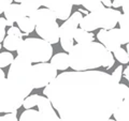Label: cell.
<instances>
[{"mask_svg": "<svg viewBox=\"0 0 129 121\" xmlns=\"http://www.w3.org/2000/svg\"><path fill=\"white\" fill-rule=\"evenodd\" d=\"M60 121H108L122 103L118 83L102 71H72L57 74L44 87Z\"/></svg>", "mask_w": 129, "mask_h": 121, "instance_id": "obj_1", "label": "cell"}, {"mask_svg": "<svg viewBox=\"0 0 129 121\" xmlns=\"http://www.w3.org/2000/svg\"><path fill=\"white\" fill-rule=\"evenodd\" d=\"M109 51L101 43H78L69 51V68L73 71H88L102 67Z\"/></svg>", "mask_w": 129, "mask_h": 121, "instance_id": "obj_2", "label": "cell"}, {"mask_svg": "<svg viewBox=\"0 0 129 121\" xmlns=\"http://www.w3.org/2000/svg\"><path fill=\"white\" fill-rule=\"evenodd\" d=\"M31 67L32 62H30L27 58L23 57V56L17 55V57H15L10 64L9 72L7 75V79L9 84L24 98L28 96L34 90Z\"/></svg>", "mask_w": 129, "mask_h": 121, "instance_id": "obj_3", "label": "cell"}, {"mask_svg": "<svg viewBox=\"0 0 129 121\" xmlns=\"http://www.w3.org/2000/svg\"><path fill=\"white\" fill-rule=\"evenodd\" d=\"M120 14L122 13L117 9H110L104 7L101 10H97L86 14L82 17L79 26L81 29L89 32L99 28L110 30L115 28Z\"/></svg>", "mask_w": 129, "mask_h": 121, "instance_id": "obj_4", "label": "cell"}, {"mask_svg": "<svg viewBox=\"0 0 129 121\" xmlns=\"http://www.w3.org/2000/svg\"><path fill=\"white\" fill-rule=\"evenodd\" d=\"M17 55L27 58L30 62H47L53 56L52 44L42 39L28 38L23 40L17 48Z\"/></svg>", "mask_w": 129, "mask_h": 121, "instance_id": "obj_5", "label": "cell"}, {"mask_svg": "<svg viewBox=\"0 0 129 121\" xmlns=\"http://www.w3.org/2000/svg\"><path fill=\"white\" fill-rule=\"evenodd\" d=\"M24 96L19 94L8 82L2 69H0V112H11L23 106Z\"/></svg>", "mask_w": 129, "mask_h": 121, "instance_id": "obj_6", "label": "cell"}, {"mask_svg": "<svg viewBox=\"0 0 129 121\" xmlns=\"http://www.w3.org/2000/svg\"><path fill=\"white\" fill-rule=\"evenodd\" d=\"M82 17V13L76 11L63 22L61 26H59V42L64 51H70L73 47V35Z\"/></svg>", "mask_w": 129, "mask_h": 121, "instance_id": "obj_7", "label": "cell"}, {"mask_svg": "<svg viewBox=\"0 0 129 121\" xmlns=\"http://www.w3.org/2000/svg\"><path fill=\"white\" fill-rule=\"evenodd\" d=\"M57 76V70L47 62H39L31 67V77L34 89L47 86Z\"/></svg>", "mask_w": 129, "mask_h": 121, "instance_id": "obj_8", "label": "cell"}, {"mask_svg": "<svg viewBox=\"0 0 129 121\" xmlns=\"http://www.w3.org/2000/svg\"><path fill=\"white\" fill-rule=\"evenodd\" d=\"M97 39L109 51H115L123 44H128L129 40L124 37L119 28H113L110 30L101 29L97 33Z\"/></svg>", "mask_w": 129, "mask_h": 121, "instance_id": "obj_9", "label": "cell"}, {"mask_svg": "<svg viewBox=\"0 0 129 121\" xmlns=\"http://www.w3.org/2000/svg\"><path fill=\"white\" fill-rule=\"evenodd\" d=\"M35 30L40 38L50 44H56L59 42V25L56 21L36 25Z\"/></svg>", "mask_w": 129, "mask_h": 121, "instance_id": "obj_10", "label": "cell"}, {"mask_svg": "<svg viewBox=\"0 0 129 121\" xmlns=\"http://www.w3.org/2000/svg\"><path fill=\"white\" fill-rule=\"evenodd\" d=\"M72 7L73 6L67 0H51L48 9L54 12L58 19L64 22L71 15Z\"/></svg>", "mask_w": 129, "mask_h": 121, "instance_id": "obj_11", "label": "cell"}, {"mask_svg": "<svg viewBox=\"0 0 129 121\" xmlns=\"http://www.w3.org/2000/svg\"><path fill=\"white\" fill-rule=\"evenodd\" d=\"M3 13H5V18L7 19V26H10V27L13 26V24L17 22L19 18L26 16L24 11L22 10L21 6L17 5V3H11V5H9L5 9Z\"/></svg>", "mask_w": 129, "mask_h": 121, "instance_id": "obj_12", "label": "cell"}, {"mask_svg": "<svg viewBox=\"0 0 129 121\" xmlns=\"http://www.w3.org/2000/svg\"><path fill=\"white\" fill-rule=\"evenodd\" d=\"M29 18L34 22L35 25H39V24H42V23L56 21L57 17H56V14L53 11L45 8V9H38L37 11H35L29 16Z\"/></svg>", "mask_w": 129, "mask_h": 121, "instance_id": "obj_13", "label": "cell"}, {"mask_svg": "<svg viewBox=\"0 0 129 121\" xmlns=\"http://www.w3.org/2000/svg\"><path fill=\"white\" fill-rule=\"evenodd\" d=\"M115 121H129V95L123 99L122 103L113 112Z\"/></svg>", "mask_w": 129, "mask_h": 121, "instance_id": "obj_14", "label": "cell"}, {"mask_svg": "<svg viewBox=\"0 0 129 121\" xmlns=\"http://www.w3.org/2000/svg\"><path fill=\"white\" fill-rule=\"evenodd\" d=\"M51 64L56 70L66 71L69 69V56L66 53H58L51 57Z\"/></svg>", "mask_w": 129, "mask_h": 121, "instance_id": "obj_15", "label": "cell"}, {"mask_svg": "<svg viewBox=\"0 0 129 121\" xmlns=\"http://www.w3.org/2000/svg\"><path fill=\"white\" fill-rule=\"evenodd\" d=\"M67 1H69L72 6H83L84 9L88 12H94L104 8L100 0H67Z\"/></svg>", "mask_w": 129, "mask_h": 121, "instance_id": "obj_16", "label": "cell"}, {"mask_svg": "<svg viewBox=\"0 0 129 121\" xmlns=\"http://www.w3.org/2000/svg\"><path fill=\"white\" fill-rule=\"evenodd\" d=\"M3 47L9 51H16L18 46L21 45V43L23 42V38H18L15 35H9L7 34V37L3 39Z\"/></svg>", "mask_w": 129, "mask_h": 121, "instance_id": "obj_17", "label": "cell"}, {"mask_svg": "<svg viewBox=\"0 0 129 121\" xmlns=\"http://www.w3.org/2000/svg\"><path fill=\"white\" fill-rule=\"evenodd\" d=\"M73 40L76 43H90V42H94L95 37L91 32L78 28L74 32Z\"/></svg>", "mask_w": 129, "mask_h": 121, "instance_id": "obj_18", "label": "cell"}, {"mask_svg": "<svg viewBox=\"0 0 129 121\" xmlns=\"http://www.w3.org/2000/svg\"><path fill=\"white\" fill-rule=\"evenodd\" d=\"M19 6L26 16H30L35 11H37L41 7L39 0H23Z\"/></svg>", "mask_w": 129, "mask_h": 121, "instance_id": "obj_19", "label": "cell"}, {"mask_svg": "<svg viewBox=\"0 0 129 121\" xmlns=\"http://www.w3.org/2000/svg\"><path fill=\"white\" fill-rule=\"evenodd\" d=\"M18 26V29L21 30L23 33H31L32 31L35 30V27L36 25L34 24V22L31 21L29 17H27V16H24V17L19 18L17 22H16Z\"/></svg>", "mask_w": 129, "mask_h": 121, "instance_id": "obj_20", "label": "cell"}, {"mask_svg": "<svg viewBox=\"0 0 129 121\" xmlns=\"http://www.w3.org/2000/svg\"><path fill=\"white\" fill-rule=\"evenodd\" d=\"M41 112L39 110L28 108V109H25V111L22 112L18 121H41Z\"/></svg>", "mask_w": 129, "mask_h": 121, "instance_id": "obj_21", "label": "cell"}, {"mask_svg": "<svg viewBox=\"0 0 129 121\" xmlns=\"http://www.w3.org/2000/svg\"><path fill=\"white\" fill-rule=\"evenodd\" d=\"M117 24H119V29L124 37L129 40V13L120 14Z\"/></svg>", "mask_w": 129, "mask_h": 121, "instance_id": "obj_22", "label": "cell"}, {"mask_svg": "<svg viewBox=\"0 0 129 121\" xmlns=\"http://www.w3.org/2000/svg\"><path fill=\"white\" fill-rule=\"evenodd\" d=\"M113 57L117 61H119L123 64H127L129 62V54L122 47H118L115 51H113Z\"/></svg>", "mask_w": 129, "mask_h": 121, "instance_id": "obj_23", "label": "cell"}, {"mask_svg": "<svg viewBox=\"0 0 129 121\" xmlns=\"http://www.w3.org/2000/svg\"><path fill=\"white\" fill-rule=\"evenodd\" d=\"M40 99L39 94H32V95H28L26 96L23 101V106L25 109H28V108H32L35 106H37L38 101Z\"/></svg>", "mask_w": 129, "mask_h": 121, "instance_id": "obj_24", "label": "cell"}, {"mask_svg": "<svg viewBox=\"0 0 129 121\" xmlns=\"http://www.w3.org/2000/svg\"><path fill=\"white\" fill-rule=\"evenodd\" d=\"M13 55H12L10 51H3V53H0V69L6 68L8 66H10L13 61Z\"/></svg>", "mask_w": 129, "mask_h": 121, "instance_id": "obj_25", "label": "cell"}, {"mask_svg": "<svg viewBox=\"0 0 129 121\" xmlns=\"http://www.w3.org/2000/svg\"><path fill=\"white\" fill-rule=\"evenodd\" d=\"M0 121H18V119H17V110L7 112L6 115L0 116Z\"/></svg>", "mask_w": 129, "mask_h": 121, "instance_id": "obj_26", "label": "cell"}, {"mask_svg": "<svg viewBox=\"0 0 129 121\" xmlns=\"http://www.w3.org/2000/svg\"><path fill=\"white\" fill-rule=\"evenodd\" d=\"M123 66H118L117 68L114 70V72L111 74V76L113 77V79L115 80L116 83H119L120 79H122V74H123Z\"/></svg>", "mask_w": 129, "mask_h": 121, "instance_id": "obj_27", "label": "cell"}, {"mask_svg": "<svg viewBox=\"0 0 129 121\" xmlns=\"http://www.w3.org/2000/svg\"><path fill=\"white\" fill-rule=\"evenodd\" d=\"M7 34H9V35H15V37H18V38H23V35H24L23 32L18 29V27H15V26L10 27V29L8 30V32H7Z\"/></svg>", "mask_w": 129, "mask_h": 121, "instance_id": "obj_28", "label": "cell"}, {"mask_svg": "<svg viewBox=\"0 0 129 121\" xmlns=\"http://www.w3.org/2000/svg\"><path fill=\"white\" fill-rule=\"evenodd\" d=\"M118 90H119V94H120V96H122L123 99L126 95H129V88H128L127 85L118 83Z\"/></svg>", "mask_w": 129, "mask_h": 121, "instance_id": "obj_29", "label": "cell"}, {"mask_svg": "<svg viewBox=\"0 0 129 121\" xmlns=\"http://www.w3.org/2000/svg\"><path fill=\"white\" fill-rule=\"evenodd\" d=\"M114 62H115V60H114V57H113V54L110 53V54H109V56H108L107 60H106V62H104V64L102 67L109 70V69H111L113 66H114Z\"/></svg>", "mask_w": 129, "mask_h": 121, "instance_id": "obj_30", "label": "cell"}, {"mask_svg": "<svg viewBox=\"0 0 129 121\" xmlns=\"http://www.w3.org/2000/svg\"><path fill=\"white\" fill-rule=\"evenodd\" d=\"M12 2H13V0H0V14L3 13L5 9Z\"/></svg>", "mask_w": 129, "mask_h": 121, "instance_id": "obj_31", "label": "cell"}, {"mask_svg": "<svg viewBox=\"0 0 129 121\" xmlns=\"http://www.w3.org/2000/svg\"><path fill=\"white\" fill-rule=\"evenodd\" d=\"M125 1H126V0H114V1L112 2V7L114 8V9H118V8H120L124 5Z\"/></svg>", "mask_w": 129, "mask_h": 121, "instance_id": "obj_32", "label": "cell"}, {"mask_svg": "<svg viewBox=\"0 0 129 121\" xmlns=\"http://www.w3.org/2000/svg\"><path fill=\"white\" fill-rule=\"evenodd\" d=\"M7 27V19L5 17H0V29H6Z\"/></svg>", "mask_w": 129, "mask_h": 121, "instance_id": "obj_33", "label": "cell"}, {"mask_svg": "<svg viewBox=\"0 0 129 121\" xmlns=\"http://www.w3.org/2000/svg\"><path fill=\"white\" fill-rule=\"evenodd\" d=\"M39 1H40V5H41V7L47 8V9H48V6H50V3H51V0H39Z\"/></svg>", "mask_w": 129, "mask_h": 121, "instance_id": "obj_34", "label": "cell"}, {"mask_svg": "<svg viewBox=\"0 0 129 121\" xmlns=\"http://www.w3.org/2000/svg\"><path fill=\"white\" fill-rule=\"evenodd\" d=\"M100 1H101V3H102V5L106 7V8L112 7V1H111V0H100Z\"/></svg>", "mask_w": 129, "mask_h": 121, "instance_id": "obj_35", "label": "cell"}, {"mask_svg": "<svg viewBox=\"0 0 129 121\" xmlns=\"http://www.w3.org/2000/svg\"><path fill=\"white\" fill-rule=\"evenodd\" d=\"M6 34H7L6 29H0V43H1V42L3 41V39H5Z\"/></svg>", "mask_w": 129, "mask_h": 121, "instance_id": "obj_36", "label": "cell"}, {"mask_svg": "<svg viewBox=\"0 0 129 121\" xmlns=\"http://www.w3.org/2000/svg\"><path fill=\"white\" fill-rule=\"evenodd\" d=\"M124 75H125V77H126L127 80H129V68L127 67L126 69H125V71H124Z\"/></svg>", "mask_w": 129, "mask_h": 121, "instance_id": "obj_37", "label": "cell"}, {"mask_svg": "<svg viewBox=\"0 0 129 121\" xmlns=\"http://www.w3.org/2000/svg\"><path fill=\"white\" fill-rule=\"evenodd\" d=\"M14 1H15L16 3H21V2L23 1V0H14Z\"/></svg>", "mask_w": 129, "mask_h": 121, "instance_id": "obj_38", "label": "cell"}, {"mask_svg": "<svg viewBox=\"0 0 129 121\" xmlns=\"http://www.w3.org/2000/svg\"><path fill=\"white\" fill-rule=\"evenodd\" d=\"M108 121H115V120H114V119H111V118H110V119H109Z\"/></svg>", "mask_w": 129, "mask_h": 121, "instance_id": "obj_39", "label": "cell"}, {"mask_svg": "<svg viewBox=\"0 0 129 121\" xmlns=\"http://www.w3.org/2000/svg\"><path fill=\"white\" fill-rule=\"evenodd\" d=\"M1 47H2V45H1V43H0V49H1Z\"/></svg>", "mask_w": 129, "mask_h": 121, "instance_id": "obj_40", "label": "cell"}]
</instances>
